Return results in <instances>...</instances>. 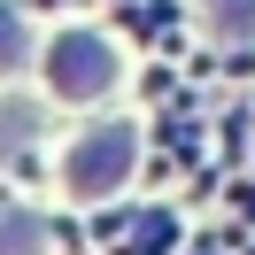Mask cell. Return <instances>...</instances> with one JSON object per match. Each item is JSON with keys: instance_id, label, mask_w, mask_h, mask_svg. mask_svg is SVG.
Masks as SVG:
<instances>
[{"instance_id": "cell-1", "label": "cell", "mask_w": 255, "mask_h": 255, "mask_svg": "<svg viewBox=\"0 0 255 255\" xmlns=\"http://www.w3.org/2000/svg\"><path fill=\"white\" fill-rule=\"evenodd\" d=\"M47 78H54L62 101H93V93H109L116 54H109V39H93V31H62L54 54H47Z\"/></svg>"}, {"instance_id": "cell-2", "label": "cell", "mask_w": 255, "mask_h": 255, "mask_svg": "<svg viewBox=\"0 0 255 255\" xmlns=\"http://www.w3.org/2000/svg\"><path fill=\"white\" fill-rule=\"evenodd\" d=\"M131 155H139V139H131L124 124H109V131H85L78 139V155H70V193H109V186H124V170H131Z\"/></svg>"}, {"instance_id": "cell-3", "label": "cell", "mask_w": 255, "mask_h": 255, "mask_svg": "<svg viewBox=\"0 0 255 255\" xmlns=\"http://www.w3.org/2000/svg\"><path fill=\"white\" fill-rule=\"evenodd\" d=\"M23 54H31V31H23V16L8 8V0H0V70H16Z\"/></svg>"}, {"instance_id": "cell-4", "label": "cell", "mask_w": 255, "mask_h": 255, "mask_svg": "<svg viewBox=\"0 0 255 255\" xmlns=\"http://www.w3.org/2000/svg\"><path fill=\"white\" fill-rule=\"evenodd\" d=\"M39 217H0V255H39Z\"/></svg>"}, {"instance_id": "cell-5", "label": "cell", "mask_w": 255, "mask_h": 255, "mask_svg": "<svg viewBox=\"0 0 255 255\" xmlns=\"http://www.w3.org/2000/svg\"><path fill=\"white\" fill-rule=\"evenodd\" d=\"M162 240H170V217H147L139 232H131V255H162Z\"/></svg>"}, {"instance_id": "cell-6", "label": "cell", "mask_w": 255, "mask_h": 255, "mask_svg": "<svg viewBox=\"0 0 255 255\" xmlns=\"http://www.w3.org/2000/svg\"><path fill=\"white\" fill-rule=\"evenodd\" d=\"M23 131H31V109H0V155L23 147Z\"/></svg>"}, {"instance_id": "cell-7", "label": "cell", "mask_w": 255, "mask_h": 255, "mask_svg": "<svg viewBox=\"0 0 255 255\" xmlns=\"http://www.w3.org/2000/svg\"><path fill=\"white\" fill-rule=\"evenodd\" d=\"M217 23H224V31H248V23H255V0H217Z\"/></svg>"}]
</instances>
